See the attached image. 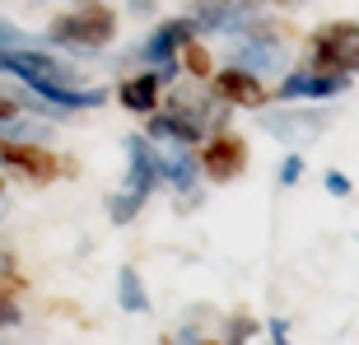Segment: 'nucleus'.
<instances>
[{
	"mask_svg": "<svg viewBox=\"0 0 359 345\" xmlns=\"http://www.w3.org/2000/svg\"><path fill=\"white\" fill-rule=\"evenodd\" d=\"M47 42L61 47V52H80V56L103 52V47L117 42V10L107 0H80V5L52 14Z\"/></svg>",
	"mask_w": 359,
	"mask_h": 345,
	"instance_id": "obj_1",
	"label": "nucleus"
},
{
	"mask_svg": "<svg viewBox=\"0 0 359 345\" xmlns=\"http://www.w3.org/2000/svg\"><path fill=\"white\" fill-rule=\"evenodd\" d=\"M0 75H10V80L28 84V89H42V84H84L80 70L70 66L61 52H52V42L47 47H33V42L5 47L0 52Z\"/></svg>",
	"mask_w": 359,
	"mask_h": 345,
	"instance_id": "obj_2",
	"label": "nucleus"
},
{
	"mask_svg": "<svg viewBox=\"0 0 359 345\" xmlns=\"http://www.w3.org/2000/svg\"><path fill=\"white\" fill-rule=\"evenodd\" d=\"M304 66L359 75V19H327V24H318L308 33Z\"/></svg>",
	"mask_w": 359,
	"mask_h": 345,
	"instance_id": "obj_3",
	"label": "nucleus"
},
{
	"mask_svg": "<svg viewBox=\"0 0 359 345\" xmlns=\"http://www.w3.org/2000/svg\"><path fill=\"white\" fill-rule=\"evenodd\" d=\"M229 66H243V70H252V75H262V80H276V75L290 70V47H285V38H280L262 14H257L252 24L233 38Z\"/></svg>",
	"mask_w": 359,
	"mask_h": 345,
	"instance_id": "obj_4",
	"label": "nucleus"
},
{
	"mask_svg": "<svg viewBox=\"0 0 359 345\" xmlns=\"http://www.w3.org/2000/svg\"><path fill=\"white\" fill-rule=\"evenodd\" d=\"M262 126H266V135H276L280 145L308 149L313 140L327 135L332 117H327V107H322V103H276V112H266Z\"/></svg>",
	"mask_w": 359,
	"mask_h": 345,
	"instance_id": "obj_5",
	"label": "nucleus"
},
{
	"mask_svg": "<svg viewBox=\"0 0 359 345\" xmlns=\"http://www.w3.org/2000/svg\"><path fill=\"white\" fill-rule=\"evenodd\" d=\"M350 84H355V75H341V70L290 66L276 84V103H336Z\"/></svg>",
	"mask_w": 359,
	"mask_h": 345,
	"instance_id": "obj_6",
	"label": "nucleus"
},
{
	"mask_svg": "<svg viewBox=\"0 0 359 345\" xmlns=\"http://www.w3.org/2000/svg\"><path fill=\"white\" fill-rule=\"evenodd\" d=\"M205 84H210V93L219 98V103H229V107L266 112V107L276 103V89H271V80H262V75H252V70H243V66H219Z\"/></svg>",
	"mask_w": 359,
	"mask_h": 345,
	"instance_id": "obj_7",
	"label": "nucleus"
},
{
	"mask_svg": "<svg viewBox=\"0 0 359 345\" xmlns=\"http://www.w3.org/2000/svg\"><path fill=\"white\" fill-rule=\"evenodd\" d=\"M201 154V177L205 182H238L243 172H248V140L238 131H215L205 135V145L196 149Z\"/></svg>",
	"mask_w": 359,
	"mask_h": 345,
	"instance_id": "obj_8",
	"label": "nucleus"
},
{
	"mask_svg": "<svg viewBox=\"0 0 359 345\" xmlns=\"http://www.w3.org/2000/svg\"><path fill=\"white\" fill-rule=\"evenodd\" d=\"M121 187H126L131 196H140V201H149L163 187V177H159V145H154L145 131L126 135V182Z\"/></svg>",
	"mask_w": 359,
	"mask_h": 345,
	"instance_id": "obj_9",
	"label": "nucleus"
},
{
	"mask_svg": "<svg viewBox=\"0 0 359 345\" xmlns=\"http://www.w3.org/2000/svg\"><path fill=\"white\" fill-rule=\"evenodd\" d=\"M159 177L182 205H191L201 191V154L191 145H159Z\"/></svg>",
	"mask_w": 359,
	"mask_h": 345,
	"instance_id": "obj_10",
	"label": "nucleus"
},
{
	"mask_svg": "<svg viewBox=\"0 0 359 345\" xmlns=\"http://www.w3.org/2000/svg\"><path fill=\"white\" fill-rule=\"evenodd\" d=\"M191 38H201L196 19H191V14H168V19H163V24L145 38V47H140L135 56H140L145 66H163V61H177V56H182V47Z\"/></svg>",
	"mask_w": 359,
	"mask_h": 345,
	"instance_id": "obj_11",
	"label": "nucleus"
},
{
	"mask_svg": "<svg viewBox=\"0 0 359 345\" xmlns=\"http://www.w3.org/2000/svg\"><path fill=\"white\" fill-rule=\"evenodd\" d=\"M70 159H61V154H52V149L33 145V140H14V135H5V163L0 168H14L24 172L28 182H52V177H61Z\"/></svg>",
	"mask_w": 359,
	"mask_h": 345,
	"instance_id": "obj_12",
	"label": "nucleus"
},
{
	"mask_svg": "<svg viewBox=\"0 0 359 345\" xmlns=\"http://www.w3.org/2000/svg\"><path fill=\"white\" fill-rule=\"evenodd\" d=\"M163 93H168V84H163V75L154 66H145L140 75H126V80L112 89V98H117L126 112H135V117H149V112H159Z\"/></svg>",
	"mask_w": 359,
	"mask_h": 345,
	"instance_id": "obj_13",
	"label": "nucleus"
},
{
	"mask_svg": "<svg viewBox=\"0 0 359 345\" xmlns=\"http://www.w3.org/2000/svg\"><path fill=\"white\" fill-rule=\"evenodd\" d=\"M117 304L121 313H149V290H145V276L135 271V266H121L117 271Z\"/></svg>",
	"mask_w": 359,
	"mask_h": 345,
	"instance_id": "obj_14",
	"label": "nucleus"
},
{
	"mask_svg": "<svg viewBox=\"0 0 359 345\" xmlns=\"http://www.w3.org/2000/svg\"><path fill=\"white\" fill-rule=\"evenodd\" d=\"M182 70L191 75V80H210L215 75V56H210V47H205L201 38H191L182 47Z\"/></svg>",
	"mask_w": 359,
	"mask_h": 345,
	"instance_id": "obj_15",
	"label": "nucleus"
},
{
	"mask_svg": "<svg viewBox=\"0 0 359 345\" xmlns=\"http://www.w3.org/2000/svg\"><path fill=\"white\" fill-rule=\"evenodd\" d=\"M140 210H145V201H140V196H131L126 187L107 196V219H112V224H117V229H126V224H131V219H135V215H140Z\"/></svg>",
	"mask_w": 359,
	"mask_h": 345,
	"instance_id": "obj_16",
	"label": "nucleus"
},
{
	"mask_svg": "<svg viewBox=\"0 0 359 345\" xmlns=\"http://www.w3.org/2000/svg\"><path fill=\"white\" fill-rule=\"evenodd\" d=\"M304 172H308L304 149H290V154L280 159V168H276V187H299V182H304Z\"/></svg>",
	"mask_w": 359,
	"mask_h": 345,
	"instance_id": "obj_17",
	"label": "nucleus"
},
{
	"mask_svg": "<svg viewBox=\"0 0 359 345\" xmlns=\"http://www.w3.org/2000/svg\"><path fill=\"white\" fill-rule=\"evenodd\" d=\"M322 187H327V196H336V201H350V196H355V182H350L341 168H327V172H322Z\"/></svg>",
	"mask_w": 359,
	"mask_h": 345,
	"instance_id": "obj_18",
	"label": "nucleus"
},
{
	"mask_svg": "<svg viewBox=\"0 0 359 345\" xmlns=\"http://www.w3.org/2000/svg\"><path fill=\"white\" fill-rule=\"evenodd\" d=\"M257 336V318H248V313H238V318L229 322V336H224V345H248Z\"/></svg>",
	"mask_w": 359,
	"mask_h": 345,
	"instance_id": "obj_19",
	"label": "nucleus"
},
{
	"mask_svg": "<svg viewBox=\"0 0 359 345\" xmlns=\"http://www.w3.org/2000/svg\"><path fill=\"white\" fill-rule=\"evenodd\" d=\"M19 112H24V103H19V93L0 89V131H5L10 121H19Z\"/></svg>",
	"mask_w": 359,
	"mask_h": 345,
	"instance_id": "obj_20",
	"label": "nucleus"
},
{
	"mask_svg": "<svg viewBox=\"0 0 359 345\" xmlns=\"http://www.w3.org/2000/svg\"><path fill=\"white\" fill-rule=\"evenodd\" d=\"M19 42H28V33L19 24H5V19H0V52H5V47H19Z\"/></svg>",
	"mask_w": 359,
	"mask_h": 345,
	"instance_id": "obj_21",
	"label": "nucleus"
},
{
	"mask_svg": "<svg viewBox=\"0 0 359 345\" xmlns=\"http://www.w3.org/2000/svg\"><path fill=\"white\" fill-rule=\"evenodd\" d=\"M266 336H271L276 345H294V341H290V318H271V322H266Z\"/></svg>",
	"mask_w": 359,
	"mask_h": 345,
	"instance_id": "obj_22",
	"label": "nucleus"
},
{
	"mask_svg": "<svg viewBox=\"0 0 359 345\" xmlns=\"http://www.w3.org/2000/svg\"><path fill=\"white\" fill-rule=\"evenodd\" d=\"M0 280H14V248L0 238Z\"/></svg>",
	"mask_w": 359,
	"mask_h": 345,
	"instance_id": "obj_23",
	"label": "nucleus"
},
{
	"mask_svg": "<svg viewBox=\"0 0 359 345\" xmlns=\"http://www.w3.org/2000/svg\"><path fill=\"white\" fill-rule=\"evenodd\" d=\"M131 10H140V14H149V10H154V0H131Z\"/></svg>",
	"mask_w": 359,
	"mask_h": 345,
	"instance_id": "obj_24",
	"label": "nucleus"
},
{
	"mask_svg": "<svg viewBox=\"0 0 359 345\" xmlns=\"http://www.w3.org/2000/svg\"><path fill=\"white\" fill-rule=\"evenodd\" d=\"M201 345H224V341H201Z\"/></svg>",
	"mask_w": 359,
	"mask_h": 345,
	"instance_id": "obj_25",
	"label": "nucleus"
},
{
	"mask_svg": "<svg viewBox=\"0 0 359 345\" xmlns=\"http://www.w3.org/2000/svg\"><path fill=\"white\" fill-rule=\"evenodd\" d=\"M0 191H5V182H0Z\"/></svg>",
	"mask_w": 359,
	"mask_h": 345,
	"instance_id": "obj_26",
	"label": "nucleus"
}]
</instances>
